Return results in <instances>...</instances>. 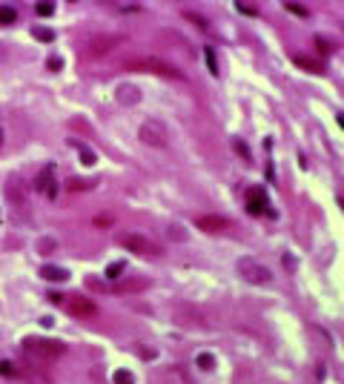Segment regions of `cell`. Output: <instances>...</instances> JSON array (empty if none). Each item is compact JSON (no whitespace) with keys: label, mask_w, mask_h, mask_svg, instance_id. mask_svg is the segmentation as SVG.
Instances as JSON below:
<instances>
[{"label":"cell","mask_w":344,"mask_h":384,"mask_svg":"<svg viewBox=\"0 0 344 384\" xmlns=\"http://www.w3.org/2000/svg\"><path fill=\"white\" fill-rule=\"evenodd\" d=\"M66 353V347L60 341H46V338H26L23 341V355L37 367H49L52 362H58Z\"/></svg>","instance_id":"obj_1"},{"label":"cell","mask_w":344,"mask_h":384,"mask_svg":"<svg viewBox=\"0 0 344 384\" xmlns=\"http://www.w3.org/2000/svg\"><path fill=\"white\" fill-rule=\"evenodd\" d=\"M126 72H149V75H161V78H172V80H184V72L175 63H169L164 58L155 55H144V58H129L124 63Z\"/></svg>","instance_id":"obj_2"},{"label":"cell","mask_w":344,"mask_h":384,"mask_svg":"<svg viewBox=\"0 0 344 384\" xmlns=\"http://www.w3.org/2000/svg\"><path fill=\"white\" fill-rule=\"evenodd\" d=\"M118 244L135 255H144V258H158L161 255V246L155 244V241H149L147 235H141V232H126V235L118 238Z\"/></svg>","instance_id":"obj_3"},{"label":"cell","mask_w":344,"mask_h":384,"mask_svg":"<svg viewBox=\"0 0 344 384\" xmlns=\"http://www.w3.org/2000/svg\"><path fill=\"white\" fill-rule=\"evenodd\" d=\"M141 141L147 146H155V149H164V146L169 144V132H167V126H164L161 121H155V118H149V121H144L141 123Z\"/></svg>","instance_id":"obj_4"},{"label":"cell","mask_w":344,"mask_h":384,"mask_svg":"<svg viewBox=\"0 0 344 384\" xmlns=\"http://www.w3.org/2000/svg\"><path fill=\"white\" fill-rule=\"evenodd\" d=\"M238 273H241V278H247L249 284H267L272 278V273L264 264H258L256 258H241L238 261Z\"/></svg>","instance_id":"obj_5"},{"label":"cell","mask_w":344,"mask_h":384,"mask_svg":"<svg viewBox=\"0 0 344 384\" xmlns=\"http://www.w3.org/2000/svg\"><path fill=\"white\" fill-rule=\"evenodd\" d=\"M63 304L75 319H95L98 315V304L86 296H69V298H63Z\"/></svg>","instance_id":"obj_6"},{"label":"cell","mask_w":344,"mask_h":384,"mask_svg":"<svg viewBox=\"0 0 344 384\" xmlns=\"http://www.w3.org/2000/svg\"><path fill=\"white\" fill-rule=\"evenodd\" d=\"M195 227H198L201 232L218 235V232L230 230V221H227V218H218V215H201V218H195Z\"/></svg>","instance_id":"obj_7"},{"label":"cell","mask_w":344,"mask_h":384,"mask_svg":"<svg viewBox=\"0 0 344 384\" xmlns=\"http://www.w3.org/2000/svg\"><path fill=\"white\" fill-rule=\"evenodd\" d=\"M147 287H149V278L135 276V278H124V281H118L112 290H115V292H141V290H147Z\"/></svg>","instance_id":"obj_8"},{"label":"cell","mask_w":344,"mask_h":384,"mask_svg":"<svg viewBox=\"0 0 344 384\" xmlns=\"http://www.w3.org/2000/svg\"><path fill=\"white\" fill-rule=\"evenodd\" d=\"M121 40L118 37H95V40H89V55L92 58H98V55H106V52H112V46H118Z\"/></svg>","instance_id":"obj_9"},{"label":"cell","mask_w":344,"mask_h":384,"mask_svg":"<svg viewBox=\"0 0 344 384\" xmlns=\"http://www.w3.org/2000/svg\"><path fill=\"white\" fill-rule=\"evenodd\" d=\"M52 167H46L43 172H40V178H37V189L43 192V195H49V198H55L58 195V184H55V178H52Z\"/></svg>","instance_id":"obj_10"},{"label":"cell","mask_w":344,"mask_h":384,"mask_svg":"<svg viewBox=\"0 0 344 384\" xmlns=\"http://www.w3.org/2000/svg\"><path fill=\"white\" fill-rule=\"evenodd\" d=\"M247 204H249V212H256V215H261V212L267 210V198H264L261 189H249L247 192Z\"/></svg>","instance_id":"obj_11"},{"label":"cell","mask_w":344,"mask_h":384,"mask_svg":"<svg viewBox=\"0 0 344 384\" xmlns=\"http://www.w3.org/2000/svg\"><path fill=\"white\" fill-rule=\"evenodd\" d=\"M293 63H295V66H301L304 72H313V75H322V72H324V66L318 63V60H313V58H304V55H295V58H293Z\"/></svg>","instance_id":"obj_12"},{"label":"cell","mask_w":344,"mask_h":384,"mask_svg":"<svg viewBox=\"0 0 344 384\" xmlns=\"http://www.w3.org/2000/svg\"><path fill=\"white\" fill-rule=\"evenodd\" d=\"M40 278H46V281H63V278H66V269H60V267H52V264H46V267L40 269Z\"/></svg>","instance_id":"obj_13"},{"label":"cell","mask_w":344,"mask_h":384,"mask_svg":"<svg viewBox=\"0 0 344 384\" xmlns=\"http://www.w3.org/2000/svg\"><path fill=\"white\" fill-rule=\"evenodd\" d=\"M118 101L121 103H135L138 101V89L135 86H121L118 89Z\"/></svg>","instance_id":"obj_14"},{"label":"cell","mask_w":344,"mask_h":384,"mask_svg":"<svg viewBox=\"0 0 344 384\" xmlns=\"http://www.w3.org/2000/svg\"><path fill=\"white\" fill-rule=\"evenodd\" d=\"M17 20V12L12 6H0V26H12Z\"/></svg>","instance_id":"obj_15"},{"label":"cell","mask_w":344,"mask_h":384,"mask_svg":"<svg viewBox=\"0 0 344 384\" xmlns=\"http://www.w3.org/2000/svg\"><path fill=\"white\" fill-rule=\"evenodd\" d=\"M0 376L3 378H20V370H17L12 362H0Z\"/></svg>","instance_id":"obj_16"},{"label":"cell","mask_w":344,"mask_h":384,"mask_svg":"<svg viewBox=\"0 0 344 384\" xmlns=\"http://www.w3.org/2000/svg\"><path fill=\"white\" fill-rule=\"evenodd\" d=\"M35 37H37V40H43V43H49L52 37H55V32H52V29H35Z\"/></svg>","instance_id":"obj_17"},{"label":"cell","mask_w":344,"mask_h":384,"mask_svg":"<svg viewBox=\"0 0 344 384\" xmlns=\"http://www.w3.org/2000/svg\"><path fill=\"white\" fill-rule=\"evenodd\" d=\"M115 384H132V376L129 373H124V370H118L115 373Z\"/></svg>","instance_id":"obj_18"},{"label":"cell","mask_w":344,"mask_h":384,"mask_svg":"<svg viewBox=\"0 0 344 384\" xmlns=\"http://www.w3.org/2000/svg\"><path fill=\"white\" fill-rule=\"evenodd\" d=\"M52 12H55V6H52V3H40V6H37V15H40V17H49Z\"/></svg>","instance_id":"obj_19"},{"label":"cell","mask_w":344,"mask_h":384,"mask_svg":"<svg viewBox=\"0 0 344 384\" xmlns=\"http://www.w3.org/2000/svg\"><path fill=\"white\" fill-rule=\"evenodd\" d=\"M81 158H83V161H86V164H95V155L89 152L86 146H81Z\"/></svg>","instance_id":"obj_20"},{"label":"cell","mask_w":344,"mask_h":384,"mask_svg":"<svg viewBox=\"0 0 344 384\" xmlns=\"http://www.w3.org/2000/svg\"><path fill=\"white\" fill-rule=\"evenodd\" d=\"M69 189H86V184L83 181H69Z\"/></svg>","instance_id":"obj_21"},{"label":"cell","mask_w":344,"mask_h":384,"mask_svg":"<svg viewBox=\"0 0 344 384\" xmlns=\"http://www.w3.org/2000/svg\"><path fill=\"white\" fill-rule=\"evenodd\" d=\"M49 69H60V60L58 58H49Z\"/></svg>","instance_id":"obj_22"},{"label":"cell","mask_w":344,"mask_h":384,"mask_svg":"<svg viewBox=\"0 0 344 384\" xmlns=\"http://www.w3.org/2000/svg\"><path fill=\"white\" fill-rule=\"evenodd\" d=\"M0 146H3V129H0Z\"/></svg>","instance_id":"obj_23"}]
</instances>
